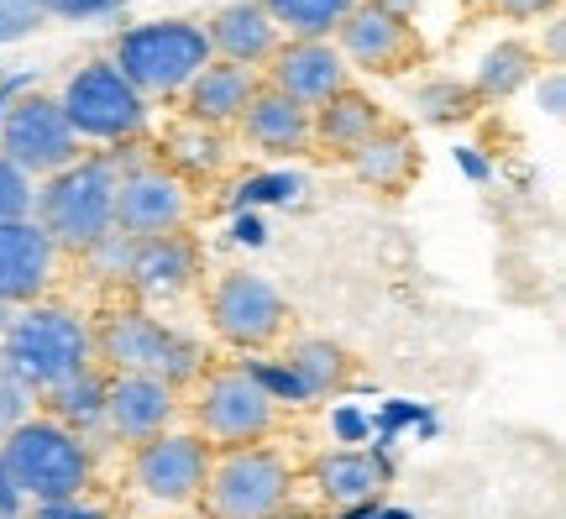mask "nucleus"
Segmentation results:
<instances>
[{"mask_svg": "<svg viewBox=\"0 0 566 519\" xmlns=\"http://www.w3.org/2000/svg\"><path fill=\"white\" fill-rule=\"evenodd\" d=\"M310 482L331 509H357V504H378V494L394 482V461L378 446H336L310 461Z\"/></svg>", "mask_w": 566, "mask_h": 519, "instance_id": "17", "label": "nucleus"}, {"mask_svg": "<svg viewBox=\"0 0 566 519\" xmlns=\"http://www.w3.org/2000/svg\"><path fill=\"white\" fill-rule=\"evenodd\" d=\"M279 362L289 367V378L300 383L304 404L325 399V394H342L346 383H352V357H346L342 341H331V336H294L279 352Z\"/></svg>", "mask_w": 566, "mask_h": 519, "instance_id": "25", "label": "nucleus"}, {"mask_svg": "<svg viewBox=\"0 0 566 519\" xmlns=\"http://www.w3.org/2000/svg\"><path fill=\"white\" fill-rule=\"evenodd\" d=\"M116 184H122V168L111 163V153H84L80 163L38 184L32 220L59 252L84 258L116 231Z\"/></svg>", "mask_w": 566, "mask_h": 519, "instance_id": "2", "label": "nucleus"}, {"mask_svg": "<svg viewBox=\"0 0 566 519\" xmlns=\"http://www.w3.org/2000/svg\"><path fill=\"white\" fill-rule=\"evenodd\" d=\"M32 195H38V184L27 179L17 163L0 158V220H27L32 216Z\"/></svg>", "mask_w": 566, "mask_h": 519, "instance_id": "33", "label": "nucleus"}, {"mask_svg": "<svg viewBox=\"0 0 566 519\" xmlns=\"http://www.w3.org/2000/svg\"><path fill=\"white\" fill-rule=\"evenodd\" d=\"M294 461L273 451V446H231L216 451L210 461V478L200 494V515L205 519H273L283 504L294 499Z\"/></svg>", "mask_w": 566, "mask_h": 519, "instance_id": "7", "label": "nucleus"}, {"mask_svg": "<svg viewBox=\"0 0 566 519\" xmlns=\"http://www.w3.org/2000/svg\"><path fill=\"white\" fill-rule=\"evenodd\" d=\"M378 11H388V17H405V21H415L420 27V6L424 0H373Z\"/></svg>", "mask_w": 566, "mask_h": 519, "instance_id": "44", "label": "nucleus"}, {"mask_svg": "<svg viewBox=\"0 0 566 519\" xmlns=\"http://www.w3.org/2000/svg\"><path fill=\"white\" fill-rule=\"evenodd\" d=\"M409 116L420 126H467L483 116V101L462 74H424L409 84Z\"/></svg>", "mask_w": 566, "mask_h": 519, "instance_id": "28", "label": "nucleus"}, {"mask_svg": "<svg viewBox=\"0 0 566 519\" xmlns=\"http://www.w3.org/2000/svg\"><path fill=\"white\" fill-rule=\"evenodd\" d=\"M530 95H535V111H546L551 121H562V111H566V69H546V74H535Z\"/></svg>", "mask_w": 566, "mask_h": 519, "instance_id": "36", "label": "nucleus"}, {"mask_svg": "<svg viewBox=\"0 0 566 519\" xmlns=\"http://www.w3.org/2000/svg\"><path fill=\"white\" fill-rule=\"evenodd\" d=\"M105 59L116 63L126 80L158 105V101H179L184 90H189V80H195L216 53H210V38H205V21L153 17V21L122 27Z\"/></svg>", "mask_w": 566, "mask_h": 519, "instance_id": "5", "label": "nucleus"}, {"mask_svg": "<svg viewBox=\"0 0 566 519\" xmlns=\"http://www.w3.org/2000/svg\"><path fill=\"white\" fill-rule=\"evenodd\" d=\"M205 38H210V53L221 63H247V69H263L273 53H279V27L263 11V0H226L210 11L205 21Z\"/></svg>", "mask_w": 566, "mask_h": 519, "instance_id": "21", "label": "nucleus"}, {"mask_svg": "<svg viewBox=\"0 0 566 519\" xmlns=\"http://www.w3.org/2000/svg\"><path fill=\"white\" fill-rule=\"evenodd\" d=\"M53 279H59V247L42 237L38 220H0V304L11 310L42 304Z\"/></svg>", "mask_w": 566, "mask_h": 519, "instance_id": "14", "label": "nucleus"}, {"mask_svg": "<svg viewBox=\"0 0 566 519\" xmlns=\"http://www.w3.org/2000/svg\"><path fill=\"white\" fill-rule=\"evenodd\" d=\"M336 53L352 74H373V80H405L424 63L420 27L405 17H388L373 0H357L352 17L336 27Z\"/></svg>", "mask_w": 566, "mask_h": 519, "instance_id": "12", "label": "nucleus"}, {"mask_svg": "<svg viewBox=\"0 0 566 519\" xmlns=\"http://www.w3.org/2000/svg\"><path fill=\"white\" fill-rule=\"evenodd\" d=\"M388 121V111L367 90H357V84H346L342 95H331L325 105H315L310 111V137H315V153H331V158H352L357 147H363L378 126Z\"/></svg>", "mask_w": 566, "mask_h": 519, "instance_id": "23", "label": "nucleus"}, {"mask_svg": "<svg viewBox=\"0 0 566 519\" xmlns=\"http://www.w3.org/2000/svg\"><path fill=\"white\" fill-rule=\"evenodd\" d=\"M346 168H352V179L363 184V189L405 195L409 184H415V174H420V142H415V132H409L405 121L388 116L384 126L346 158Z\"/></svg>", "mask_w": 566, "mask_h": 519, "instance_id": "22", "label": "nucleus"}, {"mask_svg": "<svg viewBox=\"0 0 566 519\" xmlns=\"http://www.w3.org/2000/svg\"><path fill=\"white\" fill-rule=\"evenodd\" d=\"M451 158H457V168H462L472 184H483L488 174H493V168H488V158H483V153H472V147H451Z\"/></svg>", "mask_w": 566, "mask_h": 519, "instance_id": "41", "label": "nucleus"}, {"mask_svg": "<svg viewBox=\"0 0 566 519\" xmlns=\"http://www.w3.org/2000/svg\"><path fill=\"white\" fill-rule=\"evenodd\" d=\"M84 367H95V346H90V320L63 310V304H27L11 315L6 336H0V373L17 378L32 399L63 378H74Z\"/></svg>", "mask_w": 566, "mask_h": 519, "instance_id": "3", "label": "nucleus"}, {"mask_svg": "<svg viewBox=\"0 0 566 519\" xmlns=\"http://www.w3.org/2000/svg\"><path fill=\"white\" fill-rule=\"evenodd\" d=\"M11 315H17V310H11V304H0V336H6V325H11Z\"/></svg>", "mask_w": 566, "mask_h": 519, "instance_id": "46", "label": "nucleus"}, {"mask_svg": "<svg viewBox=\"0 0 566 519\" xmlns=\"http://www.w3.org/2000/svg\"><path fill=\"white\" fill-rule=\"evenodd\" d=\"M105 388H111V373L101 367H84L74 378H63L59 388H48L42 404H48V419H59L69 425L74 436H101L105 430Z\"/></svg>", "mask_w": 566, "mask_h": 519, "instance_id": "27", "label": "nucleus"}, {"mask_svg": "<svg viewBox=\"0 0 566 519\" xmlns=\"http://www.w3.org/2000/svg\"><path fill=\"white\" fill-rule=\"evenodd\" d=\"M0 158L17 163L32 184H42L53 179L59 168L80 163L84 147L69 132V121H63L59 101L48 90H21L17 101L6 105V116H0Z\"/></svg>", "mask_w": 566, "mask_h": 519, "instance_id": "11", "label": "nucleus"}, {"mask_svg": "<svg viewBox=\"0 0 566 519\" xmlns=\"http://www.w3.org/2000/svg\"><path fill=\"white\" fill-rule=\"evenodd\" d=\"M367 430H373V425H367L357 409H336V436H342V440H363Z\"/></svg>", "mask_w": 566, "mask_h": 519, "instance_id": "43", "label": "nucleus"}, {"mask_svg": "<svg viewBox=\"0 0 566 519\" xmlns=\"http://www.w3.org/2000/svg\"><path fill=\"white\" fill-rule=\"evenodd\" d=\"M48 17H42L38 0H0V48H11V42H27L32 32H42Z\"/></svg>", "mask_w": 566, "mask_h": 519, "instance_id": "32", "label": "nucleus"}, {"mask_svg": "<svg viewBox=\"0 0 566 519\" xmlns=\"http://www.w3.org/2000/svg\"><path fill=\"white\" fill-rule=\"evenodd\" d=\"M263 84L315 111L352 84V69L342 63L336 42H279V53L263 63Z\"/></svg>", "mask_w": 566, "mask_h": 519, "instance_id": "15", "label": "nucleus"}, {"mask_svg": "<svg viewBox=\"0 0 566 519\" xmlns=\"http://www.w3.org/2000/svg\"><path fill=\"white\" fill-rule=\"evenodd\" d=\"M195 430H200L216 451L231 446H263L279 430V404L263 394V383L247 373V362H221V367H205L195 378Z\"/></svg>", "mask_w": 566, "mask_h": 519, "instance_id": "8", "label": "nucleus"}, {"mask_svg": "<svg viewBox=\"0 0 566 519\" xmlns=\"http://www.w3.org/2000/svg\"><path fill=\"white\" fill-rule=\"evenodd\" d=\"M42 17L48 21H69V27H80V21H105V17H122L126 0H38Z\"/></svg>", "mask_w": 566, "mask_h": 519, "instance_id": "34", "label": "nucleus"}, {"mask_svg": "<svg viewBox=\"0 0 566 519\" xmlns=\"http://www.w3.org/2000/svg\"><path fill=\"white\" fill-rule=\"evenodd\" d=\"M132 252H137V241L122 237V231H111L101 247L84 252V262L95 268V279H122L126 283V273H132Z\"/></svg>", "mask_w": 566, "mask_h": 519, "instance_id": "31", "label": "nucleus"}, {"mask_svg": "<svg viewBox=\"0 0 566 519\" xmlns=\"http://www.w3.org/2000/svg\"><path fill=\"white\" fill-rule=\"evenodd\" d=\"M546 63L551 69H562L566 63V17L556 11V17H546Z\"/></svg>", "mask_w": 566, "mask_h": 519, "instance_id": "40", "label": "nucleus"}, {"mask_svg": "<svg viewBox=\"0 0 566 519\" xmlns=\"http://www.w3.org/2000/svg\"><path fill=\"white\" fill-rule=\"evenodd\" d=\"M90 346H95V367L122 378V373H142V378H158L168 388H195L205 367V346L189 331L158 320L142 304H122V310H105L90 325Z\"/></svg>", "mask_w": 566, "mask_h": 519, "instance_id": "1", "label": "nucleus"}, {"mask_svg": "<svg viewBox=\"0 0 566 519\" xmlns=\"http://www.w3.org/2000/svg\"><path fill=\"white\" fill-rule=\"evenodd\" d=\"M53 101H59L69 132L80 137V147L95 142V147L111 153V147H132V142L153 132V101L105 53L84 59L80 69H69Z\"/></svg>", "mask_w": 566, "mask_h": 519, "instance_id": "4", "label": "nucleus"}, {"mask_svg": "<svg viewBox=\"0 0 566 519\" xmlns=\"http://www.w3.org/2000/svg\"><path fill=\"white\" fill-rule=\"evenodd\" d=\"M205 320H210L216 341H226L231 352H268L289 331V300L263 273L226 268L221 279L205 289Z\"/></svg>", "mask_w": 566, "mask_h": 519, "instance_id": "9", "label": "nucleus"}, {"mask_svg": "<svg viewBox=\"0 0 566 519\" xmlns=\"http://www.w3.org/2000/svg\"><path fill=\"white\" fill-rule=\"evenodd\" d=\"M27 519H111V509H101L90 499H63V504H32Z\"/></svg>", "mask_w": 566, "mask_h": 519, "instance_id": "37", "label": "nucleus"}, {"mask_svg": "<svg viewBox=\"0 0 566 519\" xmlns=\"http://www.w3.org/2000/svg\"><path fill=\"white\" fill-rule=\"evenodd\" d=\"M0 519H27V499H21V488L11 482V467L0 457Z\"/></svg>", "mask_w": 566, "mask_h": 519, "instance_id": "39", "label": "nucleus"}, {"mask_svg": "<svg viewBox=\"0 0 566 519\" xmlns=\"http://www.w3.org/2000/svg\"><path fill=\"white\" fill-rule=\"evenodd\" d=\"M273 519H315V515H310V509H300V504L289 499V504H283V509H279V515H273Z\"/></svg>", "mask_w": 566, "mask_h": 519, "instance_id": "45", "label": "nucleus"}, {"mask_svg": "<svg viewBox=\"0 0 566 519\" xmlns=\"http://www.w3.org/2000/svg\"><path fill=\"white\" fill-rule=\"evenodd\" d=\"M237 132H242V142L252 147V153L279 158V163L315 153V137H310V111L294 105L289 95H279V90H268V84L252 95V105H247L242 121H237Z\"/></svg>", "mask_w": 566, "mask_h": 519, "instance_id": "20", "label": "nucleus"}, {"mask_svg": "<svg viewBox=\"0 0 566 519\" xmlns=\"http://www.w3.org/2000/svg\"><path fill=\"white\" fill-rule=\"evenodd\" d=\"M189 216H195L189 184L174 179L163 163H153V153L122 168V184H116V231L122 237H174L189 226Z\"/></svg>", "mask_w": 566, "mask_h": 519, "instance_id": "13", "label": "nucleus"}, {"mask_svg": "<svg viewBox=\"0 0 566 519\" xmlns=\"http://www.w3.org/2000/svg\"><path fill=\"white\" fill-rule=\"evenodd\" d=\"M210 461H216V446L200 436V430H163L153 440H137L132 446V461H126V478L153 509H195L205 494V478H210Z\"/></svg>", "mask_w": 566, "mask_h": 519, "instance_id": "10", "label": "nucleus"}, {"mask_svg": "<svg viewBox=\"0 0 566 519\" xmlns=\"http://www.w3.org/2000/svg\"><path fill=\"white\" fill-rule=\"evenodd\" d=\"M179 409H184L179 388H168L158 378H142V373H122L105 388V430L116 440H126V446L174 430Z\"/></svg>", "mask_w": 566, "mask_h": 519, "instance_id": "16", "label": "nucleus"}, {"mask_svg": "<svg viewBox=\"0 0 566 519\" xmlns=\"http://www.w3.org/2000/svg\"><path fill=\"white\" fill-rule=\"evenodd\" d=\"M258 90H263V69L210 59L200 74L189 80V90L179 95V105H184V116H189V121L226 132V126H237V121H242V111L252 105V95H258Z\"/></svg>", "mask_w": 566, "mask_h": 519, "instance_id": "18", "label": "nucleus"}, {"mask_svg": "<svg viewBox=\"0 0 566 519\" xmlns=\"http://www.w3.org/2000/svg\"><path fill=\"white\" fill-rule=\"evenodd\" d=\"M541 74V48H530L525 38H499L493 48H483V59L472 63V90L478 101H514L520 90H530Z\"/></svg>", "mask_w": 566, "mask_h": 519, "instance_id": "26", "label": "nucleus"}, {"mask_svg": "<svg viewBox=\"0 0 566 519\" xmlns=\"http://www.w3.org/2000/svg\"><path fill=\"white\" fill-rule=\"evenodd\" d=\"M27 415H32V394H27L17 378H6V373H0V440L11 436Z\"/></svg>", "mask_w": 566, "mask_h": 519, "instance_id": "35", "label": "nucleus"}, {"mask_svg": "<svg viewBox=\"0 0 566 519\" xmlns=\"http://www.w3.org/2000/svg\"><path fill=\"white\" fill-rule=\"evenodd\" d=\"M0 457L11 467V482L21 488L27 509L32 504L84 499L90 482H95V446L48 415L21 419L17 430L0 440Z\"/></svg>", "mask_w": 566, "mask_h": 519, "instance_id": "6", "label": "nucleus"}, {"mask_svg": "<svg viewBox=\"0 0 566 519\" xmlns=\"http://www.w3.org/2000/svg\"><path fill=\"white\" fill-rule=\"evenodd\" d=\"M200 273H205L200 241L189 237V231H174V237L137 241L126 283L137 289L142 300H179L184 289H195V279H200Z\"/></svg>", "mask_w": 566, "mask_h": 519, "instance_id": "19", "label": "nucleus"}, {"mask_svg": "<svg viewBox=\"0 0 566 519\" xmlns=\"http://www.w3.org/2000/svg\"><path fill=\"white\" fill-rule=\"evenodd\" d=\"M226 158H231L226 132L200 126V121H189V116H174L158 132V142H153V163H163V168H168L174 179H184V184L216 179V174L226 168Z\"/></svg>", "mask_w": 566, "mask_h": 519, "instance_id": "24", "label": "nucleus"}, {"mask_svg": "<svg viewBox=\"0 0 566 519\" xmlns=\"http://www.w3.org/2000/svg\"><path fill=\"white\" fill-rule=\"evenodd\" d=\"M493 11L504 21H541V17H556L562 0H488Z\"/></svg>", "mask_w": 566, "mask_h": 519, "instance_id": "38", "label": "nucleus"}, {"mask_svg": "<svg viewBox=\"0 0 566 519\" xmlns=\"http://www.w3.org/2000/svg\"><path fill=\"white\" fill-rule=\"evenodd\" d=\"M357 0H263L283 42H331Z\"/></svg>", "mask_w": 566, "mask_h": 519, "instance_id": "29", "label": "nucleus"}, {"mask_svg": "<svg viewBox=\"0 0 566 519\" xmlns=\"http://www.w3.org/2000/svg\"><path fill=\"white\" fill-rule=\"evenodd\" d=\"M304 189H310L304 174H289V168H279V174H252V179L237 189V210H252V205H294Z\"/></svg>", "mask_w": 566, "mask_h": 519, "instance_id": "30", "label": "nucleus"}, {"mask_svg": "<svg viewBox=\"0 0 566 519\" xmlns=\"http://www.w3.org/2000/svg\"><path fill=\"white\" fill-rule=\"evenodd\" d=\"M263 231H268V226L252 216V210H242V216H237V226H231V237L247 241V247H263Z\"/></svg>", "mask_w": 566, "mask_h": 519, "instance_id": "42", "label": "nucleus"}]
</instances>
